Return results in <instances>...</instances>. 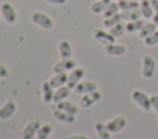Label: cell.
Listing matches in <instances>:
<instances>
[{
	"label": "cell",
	"instance_id": "52a82bcc",
	"mask_svg": "<svg viewBox=\"0 0 158 139\" xmlns=\"http://www.w3.org/2000/svg\"><path fill=\"white\" fill-rule=\"evenodd\" d=\"M75 66H78V64L73 58H67V59H62L60 58V60H58L53 65L52 70H53V73H69Z\"/></svg>",
	"mask_w": 158,
	"mask_h": 139
},
{
	"label": "cell",
	"instance_id": "1f68e13d",
	"mask_svg": "<svg viewBox=\"0 0 158 139\" xmlns=\"http://www.w3.org/2000/svg\"><path fill=\"white\" fill-rule=\"evenodd\" d=\"M9 76H10V70L5 64L0 63V79H6Z\"/></svg>",
	"mask_w": 158,
	"mask_h": 139
},
{
	"label": "cell",
	"instance_id": "d6986e66",
	"mask_svg": "<svg viewBox=\"0 0 158 139\" xmlns=\"http://www.w3.org/2000/svg\"><path fill=\"white\" fill-rule=\"evenodd\" d=\"M120 14H121V17H122L123 21H132V20L143 18L139 7H136V9H132V10H121Z\"/></svg>",
	"mask_w": 158,
	"mask_h": 139
},
{
	"label": "cell",
	"instance_id": "f1b7e54d",
	"mask_svg": "<svg viewBox=\"0 0 158 139\" xmlns=\"http://www.w3.org/2000/svg\"><path fill=\"white\" fill-rule=\"evenodd\" d=\"M121 21H123V20H122V17H121V14L118 12V14H116V15H114V16L105 17L104 21H102V26L109 30V28L114 27L116 23H118V22H121Z\"/></svg>",
	"mask_w": 158,
	"mask_h": 139
},
{
	"label": "cell",
	"instance_id": "74e56055",
	"mask_svg": "<svg viewBox=\"0 0 158 139\" xmlns=\"http://www.w3.org/2000/svg\"><path fill=\"white\" fill-rule=\"evenodd\" d=\"M135 1H137V2H141V1H143V0H135Z\"/></svg>",
	"mask_w": 158,
	"mask_h": 139
},
{
	"label": "cell",
	"instance_id": "ffe728a7",
	"mask_svg": "<svg viewBox=\"0 0 158 139\" xmlns=\"http://www.w3.org/2000/svg\"><path fill=\"white\" fill-rule=\"evenodd\" d=\"M70 91H72V89L68 87L67 85L56 89L54 90V96H53V102L57 103V102H60L63 100H67L68 96L70 95Z\"/></svg>",
	"mask_w": 158,
	"mask_h": 139
},
{
	"label": "cell",
	"instance_id": "d590c367",
	"mask_svg": "<svg viewBox=\"0 0 158 139\" xmlns=\"http://www.w3.org/2000/svg\"><path fill=\"white\" fill-rule=\"evenodd\" d=\"M151 1V5L154 10V12H158V0H149Z\"/></svg>",
	"mask_w": 158,
	"mask_h": 139
},
{
	"label": "cell",
	"instance_id": "3957f363",
	"mask_svg": "<svg viewBox=\"0 0 158 139\" xmlns=\"http://www.w3.org/2000/svg\"><path fill=\"white\" fill-rule=\"evenodd\" d=\"M157 70V62L156 59L149 55L146 54L142 57V63H141V75L144 79H151L154 76Z\"/></svg>",
	"mask_w": 158,
	"mask_h": 139
},
{
	"label": "cell",
	"instance_id": "d4e9b609",
	"mask_svg": "<svg viewBox=\"0 0 158 139\" xmlns=\"http://www.w3.org/2000/svg\"><path fill=\"white\" fill-rule=\"evenodd\" d=\"M144 18H139V20H132V21H126V32L127 33H135V32H139V30L143 27L144 25Z\"/></svg>",
	"mask_w": 158,
	"mask_h": 139
},
{
	"label": "cell",
	"instance_id": "7c38bea8",
	"mask_svg": "<svg viewBox=\"0 0 158 139\" xmlns=\"http://www.w3.org/2000/svg\"><path fill=\"white\" fill-rule=\"evenodd\" d=\"M17 109L16 102L14 100H7L2 103V106L0 107V119H9L10 117H12L15 114Z\"/></svg>",
	"mask_w": 158,
	"mask_h": 139
},
{
	"label": "cell",
	"instance_id": "603a6c76",
	"mask_svg": "<svg viewBox=\"0 0 158 139\" xmlns=\"http://www.w3.org/2000/svg\"><path fill=\"white\" fill-rule=\"evenodd\" d=\"M112 0H95L91 5H90V11L93 14H104V11L106 10V7L109 6V4L111 2Z\"/></svg>",
	"mask_w": 158,
	"mask_h": 139
},
{
	"label": "cell",
	"instance_id": "7a4b0ae2",
	"mask_svg": "<svg viewBox=\"0 0 158 139\" xmlns=\"http://www.w3.org/2000/svg\"><path fill=\"white\" fill-rule=\"evenodd\" d=\"M30 20L31 22H33L35 25H37L43 30H51L54 25L53 18L44 11H33L30 16Z\"/></svg>",
	"mask_w": 158,
	"mask_h": 139
},
{
	"label": "cell",
	"instance_id": "60d3db41",
	"mask_svg": "<svg viewBox=\"0 0 158 139\" xmlns=\"http://www.w3.org/2000/svg\"><path fill=\"white\" fill-rule=\"evenodd\" d=\"M0 15H1V12H0Z\"/></svg>",
	"mask_w": 158,
	"mask_h": 139
},
{
	"label": "cell",
	"instance_id": "f546056e",
	"mask_svg": "<svg viewBox=\"0 0 158 139\" xmlns=\"http://www.w3.org/2000/svg\"><path fill=\"white\" fill-rule=\"evenodd\" d=\"M118 5L121 10H132V9L139 7V2L135 0H122V1H118Z\"/></svg>",
	"mask_w": 158,
	"mask_h": 139
},
{
	"label": "cell",
	"instance_id": "484cf974",
	"mask_svg": "<svg viewBox=\"0 0 158 139\" xmlns=\"http://www.w3.org/2000/svg\"><path fill=\"white\" fill-rule=\"evenodd\" d=\"M52 132H53V127L51 124H48V123L42 124L36 134V139H49Z\"/></svg>",
	"mask_w": 158,
	"mask_h": 139
},
{
	"label": "cell",
	"instance_id": "4dcf8cb0",
	"mask_svg": "<svg viewBox=\"0 0 158 139\" xmlns=\"http://www.w3.org/2000/svg\"><path fill=\"white\" fill-rule=\"evenodd\" d=\"M143 43L147 46V47H153V46H157L158 44V30L154 31L152 34H149L148 37H146L143 39Z\"/></svg>",
	"mask_w": 158,
	"mask_h": 139
},
{
	"label": "cell",
	"instance_id": "8fae6325",
	"mask_svg": "<svg viewBox=\"0 0 158 139\" xmlns=\"http://www.w3.org/2000/svg\"><path fill=\"white\" fill-rule=\"evenodd\" d=\"M126 50H127L126 46L121 43H116V42L104 46V52L110 57H121L126 53Z\"/></svg>",
	"mask_w": 158,
	"mask_h": 139
},
{
	"label": "cell",
	"instance_id": "6da1fadb",
	"mask_svg": "<svg viewBox=\"0 0 158 139\" xmlns=\"http://www.w3.org/2000/svg\"><path fill=\"white\" fill-rule=\"evenodd\" d=\"M131 98L132 101L144 112H149L152 109L151 106V95L142 90H133L131 92Z\"/></svg>",
	"mask_w": 158,
	"mask_h": 139
},
{
	"label": "cell",
	"instance_id": "836d02e7",
	"mask_svg": "<svg viewBox=\"0 0 158 139\" xmlns=\"http://www.w3.org/2000/svg\"><path fill=\"white\" fill-rule=\"evenodd\" d=\"M68 139H91V138L83 133H73L68 137Z\"/></svg>",
	"mask_w": 158,
	"mask_h": 139
},
{
	"label": "cell",
	"instance_id": "d6a6232c",
	"mask_svg": "<svg viewBox=\"0 0 158 139\" xmlns=\"http://www.w3.org/2000/svg\"><path fill=\"white\" fill-rule=\"evenodd\" d=\"M151 106L152 109L158 114V95H151Z\"/></svg>",
	"mask_w": 158,
	"mask_h": 139
},
{
	"label": "cell",
	"instance_id": "2e32d148",
	"mask_svg": "<svg viewBox=\"0 0 158 139\" xmlns=\"http://www.w3.org/2000/svg\"><path fill=\"white\" fill-rule=\"evenodd\" d=\"M48 81L54 89L64 86V85H67V81H68V73H54L48 79Z\"/></svg>",
	"mask_w": 158,
	"mask_h": 139
},
{
	"label": "cell",
	"instance_id": "f35d334b",
	"mask_svg": "<svg viewBox=\"0 0 158 139\" xmlns=\"http://www.w3.org/2000/svg\"><path fill=\"white\" fill-rule=\"evenodd\" d=\"M116 1H122V0H116Z\"/></svg>",
	"mask_w": 158,
	"mask_h": 139
},
{
	"label": "cell",
	"instance_id": "83f0119b",
	"mask_svg": "<svg viewBox=\"0 0 158 139\" xmlns=\"http://www.w3.org/2000/svg\"><path fill=\"white\" fill-rule=\"evenodd\" d=\"M121 11V9H120V5H118V1H111L110 4H109V6L106 7V10L104 11V14H102V16H104V18L105 17H110V16H114V15H116V14H118Z\"/></svg>",
	"mask_w": 158,
	"mask_h": 139
},
{
	"label": "cell",
	"instance_id": "8d00e7d4",
	"mask_svg": "<svg viewBox=\"0 0 158 139\" xmlns=\"http://www.w3.org/2000/svg\"><path fill=\"white\" fill-rule=\"evenodd\" d=\"M152 21L154 22V25L157 26V28H158V12H156L154 15H153V17H152Z\"/></svg>",
	"mask_w": 158,
	"mask_h": 139
},
{
	"label": "cell",
	"instance_id": "9a60e30c",
	"mask_svg": "<svg viewBox=\"0 0 158 139\" xmlns=\"http://www.w3.org/2000/svg\"><path fill=\"white\" fill-rule=\"evenodd\" d=\"M58 53H59V57L62 59H67V58H72L73 57V47H72V43L67 39H62L58 42Z\"/></svg>",
	"mask_w": 158,
	"mask_h": 139
},
{
	"label": "cell",
	"instance_id": "277c9868",
	"mask_svg": "<svg viewBox=\"0 0 158 139\" xmlns=\"http://www.w3.org/2000/svg\"><path fill=\"white\" fill-rule=\"evenodd\" d=\"M0 12L1 17L7 22V23H15L17 20V12L14 7V5L9 1H4L0 5Z\"/></svg>",
	"mask_w": 158,
	"mask_h": 139
},
{
	"label": "cell",
	"instance_id": "ab89813d",
	"mask_svg": "<svg viewBox=\"0 0 158 139\" xmlns=\"http://www.w3.org/2000/svg\"><path fill=\"white\" fill-rule=\"evenodd\" d=\"M157 122H158V117H157Z\"/></svg>",
	"mask_w": 158,
	"mask_h": 139
},
{
	"label": "cell",
	"instance_id": "e0dca14e",
	"mask_svg": "<svg viewBox=\"0 0 158 139\" xmlns=\"http://www.w3.org/2000/svg\"><path fill=\"white\" fill-rule=\"evenodd\" d=\"M56 108L62 109V111H65V112H69V113L75 114V116L79 113V107L74 102H72L69 100H63L60 102H57L56 103Z\"/></svg>",
	"mask_w": 158,
	"mask_h": 139
},
{
	"label": "cell",
	"instance_id": "30bf717a",
	"mask_svg": "<svg viewBox=\"0 0 158 139\" xmlns=\"http://www.w3.org/2000/svg\"><path fill=\"white\" fill-rule=\"evenodd\" d=\"M106 125L111 133H118L127 125V118L123 116H116L106 122Z\"/></svg>",
	"mask_w": 158,
	"mask_h": 139
},
{
	"label": "cell",
	"instance_id": "5b68a950",
	"mask_svg": "<svg viewBox=\"0 0 158 139\" xmlns=\"http://www.w3.org/2000/svg\"><path fill=\"white\" fill-rule=\"evenodd\" d=\"M85 76V69L81 66H75L73 70H70L68 73V81H67V86L70 87L72 90H74V87L83 80V77Z\"/></svg>",
	"mask_w": 158,
	"mask_h": 139
},
{
	"label": "cell",
	"instance_id": "9c48e42d",
	"mask_svg": "<svg viewBox=\"0 0 158 139\" xmlns=\"http://www.w3.org/2000/svg\"><path fill=\"white\" fill-rule=\"evenodd\" d=\"M41 125L42 124L40 119H31L30 122H27L22 130V139H32L33 137H36Z\"/></svg>",
	"mask_w": 158,
	"mask_h": 139
},
{
	"label": "cell",
	"instance_id": "44dd1931",
	"mask_svg": "<svg viewBox=\"0 0 158 139\" xmlns=\"http://www.w3.org/2000/svg\"><path fill=\"white\" fill-rule=\"evenodd\" d=\"M139 10H141V14H142V17L144 20H151L153 17V15L156 14L152 5H151V1L149 0H143L139 2Z\"/></svg>",
	"mask_w": 158,
	"mask_h": 139
},
{
	"label": "cell",
	"instance_id": "ba28073f",
	"mask_svg": "<svg viewBox=\"0 0 158 139\" xmlns=\"http://www.w3.org/2000/svg\"><path fill=\"white\" fill-rule=\"evenodd\" d=\"M93 37L96 42L101 43V44H110V43H114L116 42V37H114L110 31H106L104 28H95L94 32H93Z\"/></svg>",
	"mask_w": 158,
	"mask_h": 139
},
{
	"label": "cell",
	"instance_id": "8992f818",
	"mask_svg": "<svg viewBox=\"0 0 158 139\" xmlns=\"http://www.w3.org/2000/svg\"><path fill=\"white\" fill-rule=\"evenodd\" d=\"M102 95L99 90H95V91H91V92H88V93H84L81 95L80 97V101H79V106L81 108H89L91 107L94 103L99 102L101 100Z\"/></svg>",
	"mask_w": 158,
	"mask_h": 139
},
{
	"label": "cell",
	"instance_id": "5bb4252c",
	"mask_svg": "<svg viewBox=\"0 0 158 139\" xmlns=\"http://www.w3.org/2000/svg\"><path fill=\"white\" fill-rule=\"evenodd\" d=\"M98 90V84L93 80H81L75 87H74V92L78 95H84L91 91Z\"/></svg>",
	"mask_w": 158,
	"mask_h": 139
},
{
	"label": "cell",
	"instance_id": "4fadbf2b",
	"mask_svg": "<svg viewBox=\"0 0 158 139\" xmlns=\"http://www.w3.org/2000/svg\"><path fill=\"white\" fill-rule=\"evenodd\" d=\"M52 114H53L56 121H58L60 123H64V124H72L77 121L75 114H72L69 112H65V111H62V109H58V108H54Z\"/></svg>",
	"mask_w": 158,
	"mask_h": 139
},
{
	"label": "cell",
	"instance_id": "4316f807",
	"mask_svg": "<svg viewBox=\"0 0 158 139\" xmlns=\"http://www.w3.org/2000/svg\"><path fill=\"white\" fill-rule=\"evenodd\" d=\"M109 31H110V33H111L114 37L118 38V37L123 36L125 32H126V22H125V21H121V22L116 23L114 27L109 28Z\"/></svg>",
	"mask_w": 158,
	"mask_h": 139
},
{
	"label": "cell",
	"instance_id": "ac0fdd59",
	"mask_svg": "<svg viewBox=\"0 0 158 139\" xmlns=\"http://www.w3.org/2000/svg\"><path fill=\"white\" fill-rule=\"evenodd\" d=\"M54 90H56V89L49 84L48 80L43 81V84H42V95H43V102H44V103H51V102H53Z\"/></svg>",
	"mask_w": 158,
	"mask_h": 139
},
{
	"label": "cell",
	"instance_id": "e575fe53",
	"mask_svg": "<svg viewBox=\"0 0 158 139\" xmlns=\"http://www.w3.org/2000/svg\"><path fill=\"white\" fill-rule=\"evenodd\" d=\"M68 0H46V2L52 4V5H64Z\"/></svg>",
	"mask_w": 158,
	"mask_h": 139
},
{
	"label": "cell",
	"instance_id": "7402d4cb",
	"mask_svg": "<svg viewBox=\"0 0 158 139\" xmlns=\"http://www.w3.org/2000/svg\"><path fill=\"white\" fill-rule=\"evenodd\" d=\"M94 128H95V132H96L99 139H111V134L112 133L109 130L106 123H104V122H96L95 125H94Z\"/></svg>",
	"mask_w": 158,
	"mask_h": 139
},
{
	"label": "cell",
	"instance_id": "cb8c5ba5",
	"mask_svg": "<svg viewBox=\"0 0 158 139\" xmlns=\"http://www.w3.org/2000/svg\"><path fill=\"white\" fill-rule=\"evenodd\" d=\"M158 28H157V26L154 25V22L153 21H146L144 22V25H143V27L139 30V32H138V37L141 38V39H144L146 37H148L149 34H152L154 31H157Z\"/></svg>",
	"mask_w": 158,
	"mask_h": 139
}]
</instances>
